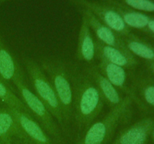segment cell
I'll return each mask as SVG.
<instances>
[{
  "label": "cell",
  "instance_id": "17",
  "mask_svg": "<svg viewBox=\"0 0 154 144\" xmlns=\"http://www.w3.org/2000/svg\"><path fill=\"white\" fill-rule=\"evenodd\" d=\"M126 49L132 54L145 59H154V50L141 40L129 35L122 37Z\"/></svg>",
  "mask_w": 154,
  "mask_h": 144
},
{
  "label": "cell",
  "instance_id": "5",
  "mask_svg": "<svg viewBox=\"0 0 154 144\" xmlns=\"http://www.w3.org/2000/svg\"><path fill=\"white\" fill-rule=\"evenodd\" d=\"M23 60L29 79L33 89L35 90V94L43 102L50 112L57 120L64 134V122L61 107L51 82L45 72L41 68L38 62L27 56L24 57Z\"/></svg>",
  "mask_w": 154,
  "mask_h": 144
},
{
  "label": "cell",
  "instance_id": "4",
  "mask_svg": "<svg viewBox=\"0 0 154 144\" xmlns=\"http://www.w3.org/2000/svg\"><path fill=\"white\" fill-rule=\"evenodd\" d=\"M130 105V97L124 98L119 104L111 108L103 118L92 123L77 139L75 144L109 143L118 126L127 120Z\"/></svg>",
  "mask_w": 154,
  "mask_h": 144
},
{
  "label": "cell",
  "instance_id": "11",
  "mask_svg": "<svg viewBox=\"0 0 154 144\" xmlns=\"http://www.w3.org/2000/svg\"><path fill=\"white\" fill-rule=\"evenodd\" d=\"M96 57L99 60L117 64L124 68H130L135 64L132 54L128 50L107 45L96 39Z\"/></svg>",
  "mask_w": 154,
  "mask_h": 144
},
{
  "label": "cell",
  "instance_id": "3",
  "mask_svg": "<svg viewBox=\"0 0 154 144\" xmlns=\"http://www.w3.org/2000/svg\"><path fill=\"white\" fill-rule=\"evenodd\" d=\"M16 86L20 98L28 107L32 116L51 136L55 144H68V141L57 120L50 112L43 102L27 86L22 69L12 81Z\"/></svg>",
  "mask_w": 154,
  "mask_h": 144
},
{
  "label": "cell",
  "instance_id": "21",
  "mask_svg": "<svg viewBox=\"0 0 154 144\" xmlns=\"http://www.w3.org/2000/svg\"><path fill=\"white\" fill-rule=\"evenodd\" d=\"M14 144H31L30 142H26V141L22 140H19V139H16L14 142Z\"/></svg>",
  "mask_w": 154,
  "mask_h": 144
},
{
  "label": "cell",
  "instance_id": "16",
  "mask_svg": "<svg viewBox=\"0 0 154 144\" xmlns=\"http://www.w3.org/2000/svg\"><path fill=\"white\" fill-rule=\"evenodd\" d=\"M21 68L0 39V77L5 82L13 81Z\"/></svg>",
  "mask_w": 154,
  "mask_h": 144
},
{
  "label": "cell",
  "instance_id": "22",
  "mask_svg": "<svg viewBox=\"0 0 154 144\" xmlns=\"http://www.w3.org/2000/svg\"><path fill=\"white\" fill-rule=\"evenodd\" d=\"M153 70L154 71V64L153 65Z\"/></svg>",
  "mask_w": 154,
  "mask_h": 144
},
{
  "label": "cell",
  "instance_id": "25",
  "mask_svg": "<svg viewBox=\"0 0 154 144\" xmlns=\"http://www.w3.org/2000/svg\"><path fill=\"white\" fill-rule=\"evenodd\" d=\"M0 79H1V77H0ZM2 80V79H1Z\"/></svg>",
  "mask_w": 154,
  "mask_h": 144
},
{
  "label": "cell",
  "instance_id": "12",
  "mask_svg": "<svg viewBox=\"0 0 154 144\" xmlns=\"http://www.w3.org/2000/svg\"><path fill=\"white\" fill-rule=\"evenodd\" d=\"M76 57L79 61L89 64H92L96 57V39L87 21L83 17L78 35Z\"/></svg>",
  "mask_w": 154,
  "mask_h": 144
},
{
  "label": "cell",
  "instance_id": "10",
  "mask_svg": "<svg viewBox=\"0 0 154 144\" xmlns=\"http://www.w3.org/2000/svg\"><path fill=\"white\" fill-rule=\"evenodd\" d=\"M85 68L100 92L105 103H106L110 108L114 107L123 100L124 98L122 97L121 92L102 74L97 65L90 64L85 65Z\"/></svg>",
  "mask_w": 154,
  "mask_h": 144
},
{
  "label": "cell",
  "instance_id": "15",
  "mask_svg": "<svg viewBox=\"0 0 154 144\" xmlns=\"http://www.w3.org/2000/svg\"><path fill=\"white\" fill-rule=\"evenodd\" d=\"M111 4L116 11L120 15L123 22L129 28H144L147 26L150 19L144 14L133 10L123 4L111 0H102Z\"/></svg>",
  "mask_w": 154,
  "mask_h": 144
},
{
  "label": "cell",
  "instance_id": "23",
  "mask_svg": "<svg viewBox=\"0 0 154 144\" xmlns=\"http://www.w3.org/2000/svg\"><path fill=\"white\" fill-rule=\"evenodd\" d=\"M153 138H154V132H153Z\"/></svg>",
  "mask_w": 154,
  "mask_h": 144
},
{
  "label": "cell",
  "instance_id": "6",
  "mask_svg": "<svg viewBox=\"0 0 154 144\" xmlns=\"http://www.w3.org/2000/svg\"><path fill=\"white\" fill-rule=\"evenodd\" d=\"M76 8H82L91 12L99 20L121 37L129 34V28L125 24L115 9L102 0H70Z\"/></svg>",
  "mask_w": 154,
  "mask_h": 144
},
{
  "label": "cell",
  "instance_id": "20",
  "mask_svg": "<svg viewBox=\"0 0 154 144\" xmlns=\"http://www.w3.org/2000/svg\"><path fill=\"white\" fill-rule=\"evenodd\" d=\"M147 27L149 29L154 33V20H150L149 21L148 24H147Z\"/></svg>",
  "mask_w": 154,
  "mask_h": 144
},
{
  "label": "cell",
  "instance_id": "24",
  "mask_svg": "<svg viewBox=\"0 0 154 144\" xmlns=\"http://www.w3.org/2000/svg\"><path fill=\"white\" fill-rule=\"evenodd\" d=\"M0 144H2V142H0Z\"/></svg>",
  "mask_w": 154,
  "mask_h": 144
},
{
  "label": "cell",
  "instance_id": "2",
  "mask_svg": "<svg viewBox=\"0 0 154 144\" xmlns=\"http://www.w3.org/2000/svg\"><path fill=\"white\" fill-rule=\"evenodd\" d=\"M56 93L63 114L64 134L70 137L73 124V86L71 77L70 64L62 59L47 58L39 63Z\"/></svg>",
  "mask_w": 154,
  "mask_h": 144
},
{
  "label": "cell",
  "instance_id": "14",
  "mask_svg": "<svg viewBox=\"0 0 154 144\" xmlns=\"http://www.w3.org/2000/svg\"><path fill=\"white\" fill-rule=\"evenodd\" d=\"M97 68L105 78L108 80L120 92L129 93L127 83V74L126 68L117 64L99 60Z\"/></svg>",
  "mask_w": 154,
  "mask_h": 144
},
{
  "label": "cell",
  "instance_id": "18",
  "mask_svg": "<svg viewBox=\"0 0 154 144\" xmlns=\"http://www.w3.org/2000/svg\"><path fill=\"white\" fill-rule=\"evenodd\" d=\"M0 101L4 103L8 107L14 108L31 114L29 110L26 106L22 99L17 97V94H15L14 92L11 90L8 86L5 83L4 81L2 80L1 79H0Z\"/></svg>",
  "mask_w": 154,
  "mask_h": 144
},
{
  "label": "cell",
  "instance_id": "8",
  "mask_svg": "<svg viewBox=\"0 0 154 144\" xmlns=\"http://www.w3.org/2000/svg\"><path fill=\"white\" fill-rule=\"evenodd\" d=\"M8 107V106H7ZM14 116L26 136L32 144H55L43 128L30 113L8 107Z\"/></svg>",
  "mask_w": 154,
  "mask_h": 144
},
{
  "label": "cell",
  "instance_id": "13",
  "mask_svg": "<svg viewBox=\"0 0 154 144\" xmlns=\"http://www.w3.org/2000/svg\"><path fill=\"white\" fill-rule=\"evenodd\" d=\"M151 122H139L123 129L111 144H145L150 130Z\"/></svg>",
  "mask_w": 154,
  "mask_h": 144
},
{
  "label": "cell",
  "instance_id": "9",
  "mask_svg": "<svg viewBox=\"0 0 154 144\" xmlns=\"http://www.w3.org/2000/svg\"><path fill=\"white\" fill-rule=\"evenodd\" d=\"M16 139L32 144L8 108L0 106V142L2 144H14Z\"/></svg>",
  "mask_w": 154,
  "mask_h": 144
},
{
  "label": "cell",
  "instance_id": "1",
  "mask_svg": "<svg viewBox=\"0 0 154 144\" xmlns=\"http://www.w3.org/2000/svg\"><path fill=\"white\" fill-rule=\"evenodd\" d=\"M70 69L73 86V124L78 139L99 116L105 101L85 66L70 64Z\"/></svg>",
  "mask_w": 154,
  "mask_h": 144
},
{
  "label": "cell",
  "instance_id": "7",
  "mask_svg": "<svg viewBox=\"0 0 154 144\" xmlns=\"http://www.w3.org/2000/svg\"><path fill=\"white\" fill-rule=\"evenodd\" d=\"M81 16L85 19L90 29L96 36V40L107 45L117 46L121 49L127 50L125 46L121 36L117 34L111 28L102 23L88 10L82 8H77Z\"/></svg>",
  "mask_w": 154,
  "mask_h": 144
},
{
  "label": "cell",
  "instance_id": "19",
  "mask_svg": "<svg viewBox=\"0 0 154 144\" xmlns=\"http://www.w3.org/2000/svg\"><path fill=\"white\" fill-rule=\"evenodd\" d=\"M141 96L144 101L154 106V86L147 85L141 88Z\"/></svg>",
  "mask_w": 154,
  "mask_h": 144
}]
</instances>
